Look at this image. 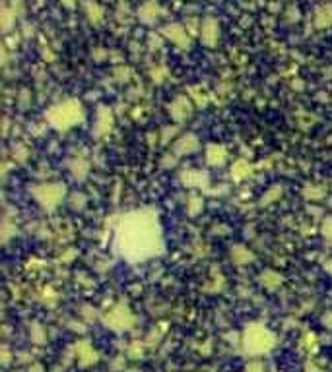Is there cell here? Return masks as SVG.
I'll use <instances>...</instances> for the list:
<instances>
[{
	"mask_svg": "<svg viewBox=\"0 0 332 372\" xmlns=\"http://www.w3.org/2000/svg\"><path fill=\"white\" fill-rule=\"evenodd\" d=\"M113 247L121 258L129 262L146 260L160 254L164 248V241L158 216L148 210L125 216L115 231Z\"/></svg>",
	"mask_w": 332,
	"mask_h": 372,
	"instance_id": "6da1fadb",
	"label": "cell"
},
{
	"mask_svg": "<svg viewBox=\"0 0 332 372\" xmlns=\"http://www.w3.org/2000/svg\"><path fill=\"white\" fill-rule=\"evenodd\" d=\"M49 119H51L53 126H57V128H68L82 119V107L78 103H66L61 107H55L49 113Z\"/></svg>",
	"mask_w": 332,
	"mask_h": 372,
	"instance_id": "7a4b0ae2",
	"label": "cell"
},
{
	"mask_svg": "<svg viewBox=\"0 0 332 372\" xmlns=\"http://www.w3.org/2000/svg\"><path fill=\"white\" fill-rule=\"evenodd\" d=\"M274 343V338L266 332L265 328H249L245 334V347L251 353H263L268 351Z\"/></svg>",
	"mask_w": 332,
	"mask_h": 372,
	"instance_id": "3957f363",
	"label": "cell"
},
{
	"mask_svg": "<svg viewBox=\"0 0 332 372\" xmlns=\"http://www.w3.org/2000/svg\"><path fill=\"white\" fill-rule=\"evenodd\" d=\"M208 154H210V157H208V159H210V163H214V165L224 161V150H222V148H210V152H208Z\"/></svg>",
	"mask_w": 332,
	"mask_h": 372,
	"instance_id": "277c9868",
	"label": "cell"
}]
</instances>
